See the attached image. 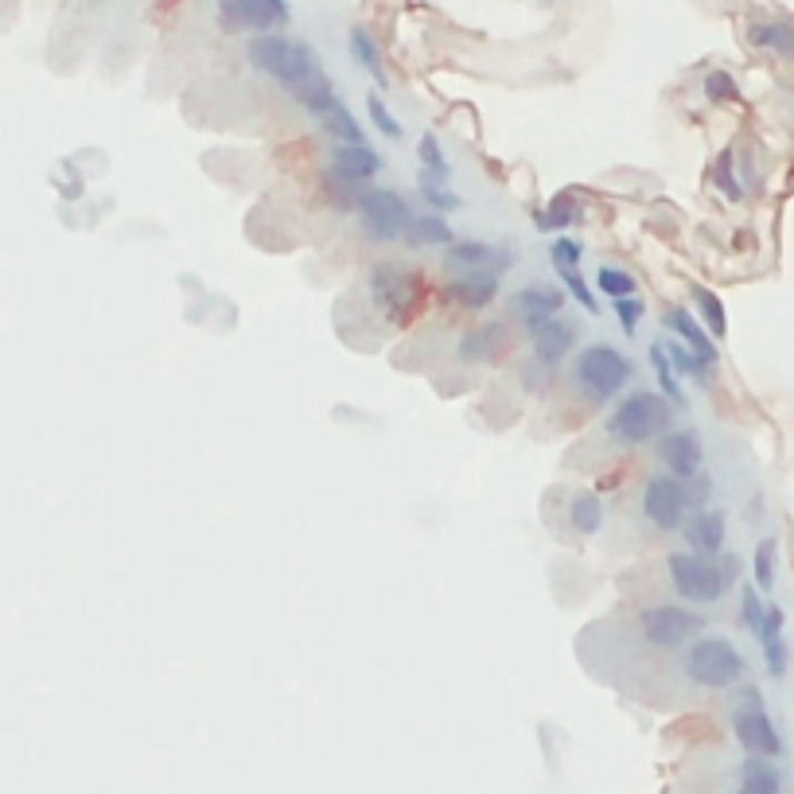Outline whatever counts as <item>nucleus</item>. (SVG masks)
I'll return each instance as SVG.
<instances>
[{
    "instance_id": "1",
    "label": "nucleus",
    "mask_w": 794,
    "mask_h": 794,
    "mask_svg": "<svg viewBox=\"0 0 794 794\" xmlns=\"http://www.w3.org/2000/svg\"><path fill=\"white\" fill-rule=\"evenodd\" d=\"M666 577L670 588L689 604H717L741 577V561L733 553L702 557V553H666Z\"/></svg>"
},
{
    "instance_id": "2",
    "label": "nucleus",
    "mask_w": 794,
    "mask_h": 794,
    "mask_svg": "<svg viewBox=\"0 0 794 794\" xmlns=\"http://www.w3.org/2000/svg\"><path fill=\"white\" fill-rule=\"evenodd\" d=\"M635 363L616 351L611 343H588L572 355V386L580 390L592 405H608L631 386Z\"/></svg>"
},
{
    "instance_id": "3",
    "label": "nucleus",
    "mask_w": 794,
    "mask_h": 794,
    "mask_svg": "<svg viewBox=\"0 0 794 794\" xmlns=\"http://www.w3.org/2000/svg\"><path fill=\"white\" fill-rule=\"evenodd\" d=\"M246 59L254 70L269 75L273 82H281L288 94L296 86H304L308 78L320 75V62H316V51L301 39H288L281 31H265V36H254L246 43Z\"/></svg>"
},
{
    "instance_id": "4",
    "label": "nucleus",
    "mask_w": 794,
    "mask_h": 794,
    "mask_svg": "<svg viewBox=\"0 0 794 794\" xmlns=\"http://www.w3.org/2000/svg\"><path fill=\"white\" fill-rule=\"evenodd\" d=\"M674 424V405L655 390H635V394L619 398L616 409L608 413V437L619 448H643L670 432Z\"/></svg>"
},
{
    "instance_id": "5",
    "label": "nucleus",
    "mask_w": 794,
    "mask_h": 794,
    "mask_svg": "<svg viewBox=\"0 0 794 794\" xmlns=\"http://www.w3.org/2000/svg\"><path fill=\"white\" fill-rule=\"evenodd\" d=\"M686 678L702 689H733L748 678V658L721 635H697L682 663Z\"/></svg>"
},
{
    "instance_id": "6",
    "label": "nucleus",
    "mask_w": 794,
    "mask_h": 794,
    "mask_svg": "<svg viewBox=\"0 0 794 794\" xmlns=\"http://www.w3.org/2000/svg\"><path fill=\"white\" fill-rule=\"evenodd\" d=\"M733 733H736V741H741V748L748 752V756H767V759L783 756V736H780V728H775V721L767 717L759 689L744 686L741 694H736Z\"/></svg>"
},
{
    "instance_id": "7",
    "label": "nucleus",
    "mask_w": 794,
    "mask_h": 794,
    "mask_svg": "<svg viewBox=\"0 0 794 794\" xmlns=\"http://www.w3.org/2000/svg\"><path fill=\"white\" fill-rule=\"evenodd\" d=\"M355 215H359V223H363L366 238L382 242V246L401 242L409 231V223H413V207H409V199L401 192H394V187H366Z\"/></svg>"
},
{
    "instance_id": "8",
    "label": "nucleus",
    "mask_w": 794,
    "mask_h": 794,
    "mask_svg": "<svg viewBox=\"0 0 794 794\" xmlns=\"http://www.w3.org/2000/svg\"><path fill=\"white\" fill-rule=\"evenodd\" d=\"M702 631H705V619L689 608H678V604H650V608L639 611V635L655 650L689 647Z\"/></svg>"
},
{
    "instance_id": "9",
    "label": "nucleus",
    "mask_w": 794,
    "mask_h": 794,
    "mask_svg": "<svg viewBox=\"0 0 794 794\" xmlns=\"http://www.w3.org/2000/svg\"><path fill=\"white\" fill-rule=\"evenodd\" d=\"M643 518H647L655 530L663 533H678L689 518V491L682 479H674L670 471H655V476L643 483Z\"/></svg>"
},
{
    "instance_id": "10",
    "label": "nucleus",
    "mask_w": 794,
    "mask_h": 794,
    "mask_svg": "<svg viewBox=\"0 0 794 794\" xmlns=\"http://www.w3.org/2000/svg\"><path fill=\"white\" fill-rule=\"evenodd\" d=\"M366 288H371V301L390 324H401L409 316V308L416 304V281L413 269L394 262H379L371 273H366Z\"/></svg>"
},
{
    "instance_id": "11",
    "label": "nucleus",
    "mask_w": 794,
    "mask_h": 794,
    "mask_svg": "<svg viewBox=\"0 0 794 794\" xmlns=\"http://www.w3.org/2000/svg\"><path fill=\"white\" fill-rule=\"evenodd\" d=\"M218 23L226 31H285L293 23V4L288 0H218Z\"/></svg>"
},
{
    "instance_id": "12",
    "label": "nucleus",
    "mask_w": 794,
    "mask_h": 794,
    "mask_svg": "<svg viewBox=\"0 0 794 794\" xmlns=\"http://www.w3.org/2000/svg\"><path fill=\"white\" fill-rule=\"evenodd\" d=\"M655 460L663 463V471H670L674 479L689 483L694 476H702L705 463V448L702 437L694 429H670L655 440Z\"/></svg>"
},
{
    "instance_id": "13",
    "label": "nucleus",
    "mask_w": 794,
    "mask_h": 794,
    "mask_svg": "<svg viewBox=\"0 0 794 794\" xmlns=\"http://www.w3.org/2000/svg\"><path fill=\"white\" fill-rule=\"evenodd\" d=\"M444 265L448 269H487V273H507L514 265V249L494 246V242L479 238H455L452 246H444Z\"/></svg>"
},
{
    "instance_id": "14",
    "label": "nucleus",
    "mask_w": 794,
    "mask_h": 794,
    "mask_svg": "<svg viewBox=\"0 0 794 794\" xmlns=\"http://www.w3.org/2000/svg\"><path fill=\"white\" fill-rule=\"evenodd\" d=\"M565 308V293L561 288H549V285H530L522 288V293L510 296V316L522 324V332H538L541 324H549V320H557Z\"/></svg>"
},
{
    "instance_id": "15",
    "label": "nucleus",
    "mask_w": 794,
    "mask_h": 794,
    "mask_svg": "<svg viewBox=\"0 0 794 794\" xmlns=\"http://www.w3.org/2000/svg\"><path fill=\"white\" fill-rule=\"evenodd\" d=\"M494 296H499V273H487V269H463L444 285V304H452V308L479 312L487 308Z\"/></svg>"
},
{
    "instance_id": "16",
    "label": "nucleus",
    "mask_w": 794,
    "mask_h": 794,
    "mask_svg": "<svg viewBox=\"0 0 794 794\" xmlns=\"http://www.w3.org/2000/svg\"><path fill=\"white\" fill-rule=\"evenodd\" d=\"M526 340H530V351H533V366L553 374L557 366L565 363V355L577 347V327L565 324V320L557 316V320H549V324H541L538 332H530Z\"/></svg>"
},
{
    "instance_id": "17",
    "label": "nucleus",
    "mask_w": 794,
    "mask_h": 794,
    "mask_svg": "<svg viewBox=\"0 0 794 794\" xmlns=\"http://www.w3.org/2000/svg\"><path fill=\"white\" fill-rule=\"evenodd\" d=\"M725 533H728V522L721 510H689L686 526H682V538H686L689 553H702V557H721L725 553Z\"/></svg>"
},
{
    "instance_id": "18",
    "label": "nucleus",
    "mask_w": 794,
    "mask_h": 794,
    "mask_svg": "<svg viewBox=\"0 0 794 794\" xmlns=\"http://www.w3.org/2000/svg\"><path fill=\"white\" fill-rule=\"evenodd\" d=\"M327 171L371 187V179L382 171V156L371 145H332L327 148Z\"/></svg>"
},
{
    "instance_id": "19",
    "label": "nucleus",
    "mask_w": 794,
    "mask_h": 794,
    "mask_svg": "<svg viewBox=\"0 0 794 794\" xmlns=\"http://www.w3.org/2000/svg\"><path fill=\"white\" fill-rule=\"evenodd\" d=\"M783 627H787V611L780 604H767L764 611V627H759L756 639L764 643V663H767V674L772 678H787L791 670V647L783 639Z\"/></svg>"
},
{
    "instance_id": "20",
    "label": "nucleus",
    "mask_w": 794,
    "mask_h": 794,
    "mask_svg": "<svg viewBox=\"0 0 794 794\" xmlns=\"http://www.w3.org/2000/svg\"><path fill=\"white\" fill-rule=\"evenodd\" d=\"M663 324L674 332V340H682L689 351H694L697 359H705L709 366H717V340H713L709 332H705L702 324H697L694 316H689L686 308H666V316H663Z\"/></svg>"
},
{
    "instance_id": "21",
    "label": "nucleus",
    "mask_w": 794,
    "mask_h": 794,
    "mask_svg": "<svg viewBox=\"0 0 794 794\" xmlns=\"http://www.w3.org/2000/svg\"><path fill=\"white\" fill-rule=\"evenodd\" d=\"M405 242L409 249H432V246H452L455 234L452 226H448L444 215H437V210H424V215H413V223H409L405 231Z\"/></svg>"
},
{
    "instance_id": "22",
    "label": "nucleus",
    "mask_w": 794,
    "mask_h": 794,
    "mask_svg": "<svg viewBox=\"0 0 794 794\" xmlns=\"http://www.w3.org/2000/svg\"><path fill=\"white\" fill-rule=\"evenodd\" d=\"M580 218H585V215H580V203H577V195H572V192L553 195L546 207L533 210V226H538L541 234H565L569 226H577Z\"/></svg>"
},
{
    "instance_id": "23",
    "label": "nucleus",
    "mask_w": 794,
    "mask_h": 794,
    "mask_svg": "<svg viewBox=\"0 0 794 794\" xmlns=\"http://www.w3.org/2000/svg\"><path fill=\"white\" fill-rule=\"evenodd\" d=\"M736 794H783V775H780V767H775V759H767V756L744 759Z\"/></svg>"
},
{
    "instance_id": "24",
    "label": "nucleus",
    "mask_w": 794,
    "mask_h": 794,
    "mask_svg": "<svg viewBox=\"0 0 794 794\" xmlns=\"http://www.w3.org/2000/svg\"><path fill=\"white\" fill-rule=\"evenodd\" d=\"M347 47H351V59L359 62V67L366 70V75L374 78V82L386 90L390 86V75H386V67H382V51H379V43H374V36L366 28H351V36H347Z\"/></svg>"
},
{
    "instance_id": "25",
    "label": "nucleus",
    "mask_w": 794,
    "mask_h": 794,
    "mask_svg": "<svg viewBox=\"0 0 794 794\" xmlns=\"http://www.w3.org/2000/svg\"><path fill=\"white\" fill-rule=\"evenodd\" d=\"M320 129L332 137V145H366L363 125H359V117L351 114L343 101H335V106L327 109L324 117H320Z\"/></svg>"
},
{
    "instance_id": "26",
    "label": "nucleus",
    "mask_w": 794,
    "mask_h": 794,
    "mask_svg": "<svg viewBox=\"0 0 794 794\" xmlns=\"http://www.w3.org/2000/svg\"><path fill=\"white\" fill-rule=\"evenodd\" d=\"M748 39H752V47H764V51H775V55H783V59H794V23H783V20L752 23Z\"/></svg>"
},
{
    "instance_id": "27",
    "label": "nucleus",
    "mask_w": 794,
    "mask_h": 794,
    "mask_svg": "<svg viewBox=\"0 0 794 794\" xmlns=\"http://www.w3.org/2000/svg\"><path fill=\"white\" fill-rule=\"evenodd\" d=\"M569 522L577 533H585V538H592V533L604 530V499L596 491H580L572 494L569 502Z\"/></svg>"
},
{
    "instance_id": "28",
    "label": "nucleus",
    "mask_w": 794,
    "mask_h": 794,
    "mask_svg": "<svg viewBox=\"0 0 794 794\" xmlns=\"http://www.w3.org/2000/svg\"><path fill=\"white\" fill-rule=\"evenodd\" d=\"M502 347V324H487V327H476L460 340V359L463 363H487L494 359Z\"/></svg>"
},
{
    "instance_id": "29",
    "label": "nucleus",
    "mask_w": 794,
    "mask_h": 794,
    "mask_svg": "<svg viewBox=\"0 0 794 794\" xmlns=\"http://www.w3.org/2000/svg\"><path fill=\"white\" fill-rule=\"evenodd\" d=\"M293 98L301 101V106L308 109V114L320 121V117H324L327 109H332L335 101H340V94H335L332 78H327L324 70H320L316 78H308V82H304V86H296V90H293Z\"/></svg>"
},
{
    "instance_id": "30",
    "label": "nucleus",
    "mask_w": 794,
    "mask_h": 794,
    "mask_svg": "<svg viewBox=\"0 0 794 794\" xmlns=\"http://www.w3.org/2000/svg\"><path fill=\"white\" fill-rule=\"evenodd\" d=\"M689 296H694L697 316H702L705 332H709L713 340H725V335H728V316H725V304H721V296L713 293V288H705V285H694V288H689Z\"/></svg>"
},
{
    "instance_id": "31",
    "label": "nucleus",
    "mask_w": 794,
    "mask_h": 794,
    "mask_svg": "<svg viewBox=\"0 0 794 794\" xmlns=\"http://www.w3.org/2000/svg\"><path fill=\"white\" fill-rule=\"evenodd\" d=\"M663 343H666V355H670V366H674V374H678V379H694L697 386H709L713 366L705 363V359H697L682 340H663Z\"/></svg>"
},
{
    "instance_id": "32",
    "label": "nucleus",
    "mask_w": 794,
    "mask_h": 794,
    "mask_svg": "<svg viewBox=\"0 0 794 794\" xmlns=\"http://www.w3.org/2000/svg\"><path fill=\"white\" fill-rule=\"evenodd\" d=\"M650 366H655V379H658V390H663V398L670 401V405L686 409L689 401H686V394H682V379L674 374L670 355H666V343L663 340L650 343Z\"/></svg>"
},
{
    "instance_id": "33",
    "label": "nucleus",
    "mask_w": 794,
    "mask_h": 794,
    "mask_svg": "<svg viewBox=\"0 0 794 794\" xmlns=\"http://www.w3.org/2000/svg\"><path fill=\"white\" fill-rule=\"evenodd\" d=\"M448 179L432 176V171L421 168V176H416V187H421V199L429 203V210H437V215H452V210L463 207V199L455 192H448Z\"/></svg>"
},
{
    "instance_id": "34",
    "label": "nucleus",
    "mask_w": 794,
    "mask_h": 794,
    "mask_svg": "<svg viewBox=\"0 0 794 794\" xmlns=\"http://www.w3.org/2000/svg\"><path fill=\"white\" fill-rule=\"evenodd\" d=\"M752 569H756V588L772 592L775 588V572H780V541L764 538L756 546V557H752Z\"/></svg>"
},
{
    "instance_id": "35",
    "label": "nucleus",
    "mask_w": 794,
    "mask_h": 794,
    "mask_svg": "<svg viewBox=\"0 0 794 794\" xmlns=\"http://www.w3.org/2000/svg\"><path fill=\"white\" fill-rule=\"evenodd\" d=\"M596 288H600L608 301H619V296H635V277L616 265H600L596 269Z\"/></svg>"
},
{
    "instance_id": "36",
    "label": "nucleus",
    "mask_w": 794,
    "mask_h": 794,
    "mask_svg": "<svg viewBox=\"0 0 794 794\" xmlns=\"http://www.w3.org/2000/svg\"><path fill=\"white\" fill-rule=\"evenodd\" d=\"M416 160H421V168L432 171V176H440V179L452 176V164H448L444 148H440V140L432 137V133H424L421 145H416Z\"/></svg>"
},
{
    "instance_id": "37",
    "label": "nucleus",
    "mask_w": 794,
    "mask_h": 794,
    "mask_svg": "<svg viewBox=\"0 0 794 794\" xmlns=\"http://www.w3.org/2000/svg\"><path fill=\"white\" fill-rule=\"evenodd\" d=\"M557 277H561V285H565V293L572 296V301L580 304V308L588 312V316H600V304H596V293H592V285H588L585 277H580L577 269H557Z\"/></svg>"
},
{
    "instance_id": "38",
    "label": "nucleus",
    "mask_w": 794,
    "mask_h": 794,
    "mask_svg": "<svg viewBox=\"0 0 794 794\" xmlns=\"http://www.w3.org/2000/svg\"><path fill=\"white\" fill-rule=\"evenodd\" d=\"M366 114H371V125H374V129H379L386 140H401V137H405L401 121H398L394 114H390V106L379 98V94H371V98H366Z\"/></svg>"
},
{
    "instance_id": "39",
    "label": "nucleus",
    "mask_w": 794,
    "mask_h": 794,
    "mask_svg": "<svg viewBox=\"0 0 794 794\" xmlns=\"http://www.w3.org/2000/svg\"><path fill=\"white\" fill-rule=\"evenodd\" d=\"M764 611H767V604L759 600V588L741 585V624L748 627L752 635H759V627H764Z\"/></svg>"
},
{
    "instance_id": "40",
    "label": "nucleus",
    "mask_w": 794,
    "mask_h": 794,
    "mask_svg": "<svg viewBox=\"0 0 794 794\" xmlns=\"http://www.w3.org/2000/svg\"><path fill=\"white\" fill-rule=\"evenodd\" d=\"M549 262H553L557 269H580V262H585V246L565 238V234H557V238L549 242Z\"/></svg>"
},
{
    "instance_id": "41",
    "label": "nucleus",
    "mask_w": 794,
    "mask_h": 794,
    "mask_svg": "<svg viewBox=\"0 0 794 794\" xmlns=\"http://www.w3.org/2000/svg\"><path fill=\"white\" fill-rule=\"evenodd\" d=\"M705 98L709 101H741V86H736V78L728 75V70H709L705 75Z\"/></svg>"
},
{
    "instance_id": "42",
    "label": "nucleus",
    "mask_w": 794,
    "mask_h": 794,
    "mask_svg": "<svg viewBox=\"0 0 794 794\" xmlns=\"http://www.w3.org/2000/svg\"><path fill=\"white\" fill-rule=\"evenodd\" d=\"M713 184L725 192V199H741V184H736V176H733V153H721L717 156V164H713Z\"/></svg>"
},
{
    "instance_id": "43",
    "label": "nucleus",
    "mask_w": 794,
    "mask_h": 794,
    "mask_svg": "<svg viewBox=\"0 0 794 794\" xmlns=\"http://www.w3.org/2000/svg\"><path fill=\"white\" fill-rule=\"evenodd\" d=\"M616 304V316H619V327H624V335H635V327H639L643 312H647V304L639 301V296H619Z\"/></svg>"
},
{
    "instance_id": "44",
    "label": "nucleus",
    "mask_w": 794,
    "mask_h": 794,
    "mask_svg": "<svg viewBox=\"0 0 794 794\" xmlns=\"http://www.w3.org/2000/svg\"><path fill=\"white\" fill-rule=\"evenodd\" d=\"M686 491H689V510H705V502H709V494H713V479L702 471V476L689 479Z\"/></svg>"
}]
</instances>
